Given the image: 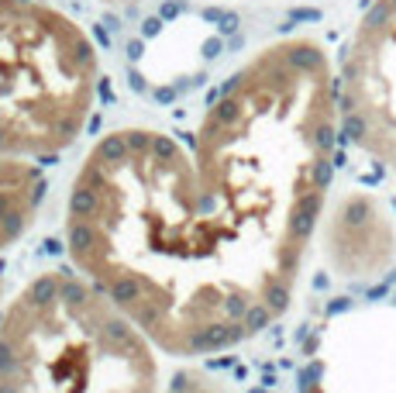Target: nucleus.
<instances>
[{"label":"nucleus","instance_id":"20e7f679","mask_svg":"<svg viewBox=\"0 0 396 393\" xmlns=\"http://www.w3.org/2000/svg\"><path fill=\"white\" fill-rule=\"evenodd\" d=\"M341 131L351 145L396 172V0H372L362 11L338 63Z\"/></svg>","mask_w":396,"mask_h":393},{"label":"nucleus","instance_id":"f257e3e1","mask_svg":"<svg viewBox=\"0 0 396 393\" xmlns=\"http://www.w3.org/2000/svg\"><path fill=\"white\" fill-rule=\"evenodd\" d=\"M341 131L338 69L279 38L211 97L186 148L117 128L66 201L73 266L169 355H211L269 328L321 225Z\"/></svg>","mask_w":396,"mask_h":393},{"label":"nucleus","instance_id":"0eeeda50","mask_svg":"<svg viewBox=\"0 0 396 393\" xmlns=\"http://www.w3.org/2000/svg\"><path fill=\"white\" fill-rule=\"evenodd\" d=\"M110 4H128V0H110Z\"/></svg>","mask_w":396,"mask_h":393},{"label":"nucleus","instance_id":"39448f33","mask_svg":"<svg viewBox=\"0 0 396 393\" xmlns=\"http://www.w3.org/2000/svg\"><path fill=\"white\" fill-rule=\"evenodd\" d=\"M45 196V176L35 162L0 155V252L14 245L32 225Z\"/></svg>","mask_w":396,"mask_h":393},{"label":"nucleus","instance_id":"6e6552de","mask_svg":"<svg viewBox=\"0 0 396 393\" xmlns=\"http://www.w3.org/2000/svg\"><path fill=\"white\" fill-rule=\"evenodd\" d=\"M0 297H4V287H0Z\"/></svg>","mask_w":396,"mask_h":393},{"label":"nucleus","instance_id":"f03ea898","mask_svg":"<svg viewBox=\"0 0 396 393\" xmlns=\"http://www.w3.org/2000/svg\"><path fill=\"white\" fill-rule=\"evenodd\" d=\"M155 352L80 269L35 276L0 311V393H159Z\"/></svg>","mask_w":396,"mask_h":393},{"label":"nucleus","instance_id":"7ed1b4c3","mask_svg":"<svg viewBox=\"0 0 396 393\" xmlns=\"http://www.w3.org/2000/svg\"><path fill=\"white\" fill-rule=\"evenodd\" d=\"M97 93V45L66 11L45 0H0V155H62L86 131Z\"/></svg>","mask_w":396,"mask_h":393},{"label":"nucleus","instance_id":"1a4fd4ad","mask_svg":"<svg viewBox=\"0 0 396 393\" xmlns=\"http://www.w3.org/2000/svg\"><path fill=\"white\" fill-rule=\"evenodd\" d=\"M393 179H396V172H393Z\"/></svg>","mask_w":396,"mask_h":393},{"label":"nucleus","instance_id":"423d86ee","mask_svg":"<svg viewBox=\"0 0 396 393\" xmlns=\"http://www.w3.org/2000/svg\"><path fill=\"white\" fill-rule=\"evenodd\" d=\"M169 393H235V390L224 386L221 379H214V376L204 372V369H183V372L172 379Z\"/></svg>","mask_w":396,"mask_h":393}]
</instances>
